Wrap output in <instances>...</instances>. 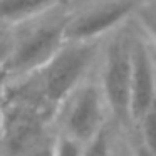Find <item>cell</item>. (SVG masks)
<instances>
[{"label": "cell", "instance_id": "7c38bea8", "mask_svg": "<svg viewBox=\"0 0 156 156\" xmlns=\"http://www.w3.org/2000/svg\"><path fill=\"white\" fill-rule=\"evenodd\" d=\"M139 14V20H141L143 27L146 29L149 35H151L153 41H156V12L148 10V9H143L138 12Z\"/></svg>", "mask_w": 156, "mask_h": 156}, {"label": "cell", "instance_id": "6da1fadb", "mask_svg": "<svg viewBox=\"0 0 156 156\" xmlns=\"http://www.w3.org/2000/svg\"><path fill=\"white\" fill-rule=\"evenodd\" d=\"M96 41H67L44 67L12 81V84L34 96L55 114V109L82 84L86 72L96 59Z\"/></svg>", "mask_w": 156, "mask_h": 156}, {"label": "cell", "instance_id": "8fae6325", "mask_svg": "<svg viewBox=\"0 0 156 156\" xmlns=\"http://www.w3.org/2000/svg\"><path fill=\"white\" fill-rule=\"evenodd\" d=\"M22 156H55V136L45 133Z\"/></svg>", "mask_w": 156, "mask_h": 156}, {"label": "cell", "instance_id": "8992f818", "mask_svg": "<svg viewBox=\"0 0 156 156\" xmlns=\"http://www.w3.org/2000/svg\"><path fill=\"white\" fill-rule=\"evenodd\" d=\"M156 99V67L144 42L133 39V71H131V121L138 122Z\"/></svg>", "mask_w": 156, "mask_h": 156}, {"label": "cell", "instance_id": "30bf717a", "mask_svg": "<svg viewBox=\"0 0 156 156\" xmlns=\"http://www.w3.org/2000/svg\"><path fill=\"white\" fill-rule=\"evenodd\" d=\"M84 143L67 136L66 133H59L55 136V156H81Z\"/></svg>", "mask_w": 156, "mask_h": 156}, {"label": "cell", "instance_id": "3957f363", "mask_svg": "<svg viewBox=\"0 0 156 156\" xmlns=\"http://www.w3.org/2000/svg\"><path fill=\"white\" fill-rule=\"evenodd\" d=\"M131 71L133 37L124 30H118L106 49L101 81V91L106 106L118 121L131 119Z\"/></svg>", "mask_w": 156, "mask_h": 156}, {"label": "cell", "instance_id": "4fadbf2b", "mask_svg": "<svg viewBox=\"0 0 156 156\" xmlns=\"http://www.w3.org/2000/svg\"><path fill=\"white\" fill-rule=\"evenodd\" d=\"M12 45H14V37H0V77H5V66L10 57Z\"/></svg>", "mask_w": 156, "mask_h": 156}, {"label": "cell", "instance_id": "ba28073f", "mask_svg": "<svg viewBox=\"0 0 156 156\" xmlns=\"http://www.w3.org/2000/svg\"><path fill=\"white\" fill-rule=\"evenodd\" d=\"M138 124L141 128V144L156 156V99L139 118Z\"/></svg>", "mask_w": 156, "mask_h": 156}, {"label": "cell", "instance_id": "52a82bcc", "mask_svg": "<svg viewBox=\"0 0 156 156\" xmlns=\"http://www.w3.org/2000/svg\"><path fill=\"white\" fill-rule=\"evenodd\" d=\"M61 0H0V24L22 25L44 15Z\"/></svg>", "mask_w": 156, "mask_h": 156}, {"label": "cell", "instance_id": "277c9868", "mask_svg": "<svg viewBox=\"0 0 156 156\" xmlns=\"http://www.w3.org/2000/svg\"><path fill=\"white\" fill-rule=\"evenodd\" d=\"M104 104L101 87L92 82H82L67 99L62 133L81 143H87L104 128Z\"/></svg>", "mask_w": 156, "mask_h": 156}, {"label": "cell", "instance_id": "5bb4252c", "mask_svg": "<svg viewBox=\"0 0 156 156\" xmlns=\"http://www.w3.org/2000/svg\"><path fill=\"white\" fill-rule=\"evenodd\" d=\"M7 91H9V81L5 77H0V111L7 101Z\"/></svg>", "mask_w": 156, "mask_h": 156}, {"label": "cell", "instance_id": "9a60e30c", "mask_svg": "<svg viewBox=\"0 0 156 156\" xmlns=\"http://www.w3.org/2000/svg\"><path fill=\"white\" fill-rule=\"evenodd\" d=\"M134 156H153V154L144 148V146L141 144V141H139L138 144L134 146Z\"/></svg>", "mask_w": 156, "mask_h": 156}, {"label": "cell", "instance_id": "5b68a950", "mask_svg": "<svg viewBox=\"0 0 156 156\" xmlns=\"http://www.w3.org/2000/svg\"><path fill=\"white\" fill-rule=\"evenodd\" d=\"M136 9V0H114L91 7L67 19L66 41H98L101 35L118 30Z\"/></svg>", "mask_w": 156, "mask_h": 156}, {"label": "cell", "instance_id": "9c48e42d", "mask_svg": "<svg viewBox=\"0 0 156 156\" xmlns=\"http://www.w3.org/2000/svg\"><path fill=\"white\" fill-rule=\"evenodd\" d=\"M81 156H111L109 136L106 128H102L94 138H91L87 143H84Z\"/></svg>", "mask_w": 156, "mask_h": 156}, {"label": "cell", "instance_id": "7a4b0ae2", "mask_svg": "<svg viewBox=\"0 0 156 156\" xmlns=\"http://www.w3.org/2000/svg\"><path fill=\"white\" fill-rule=\"evenodd\" d=\"M69 17L47 20L30 27L24 34L14 37L10 57L5 66V79L9 82L30 76L44 67L57 51L66 44V24Z\"/></svg>", "mask_w": 156, "mask_h": 156}]
</instances>
